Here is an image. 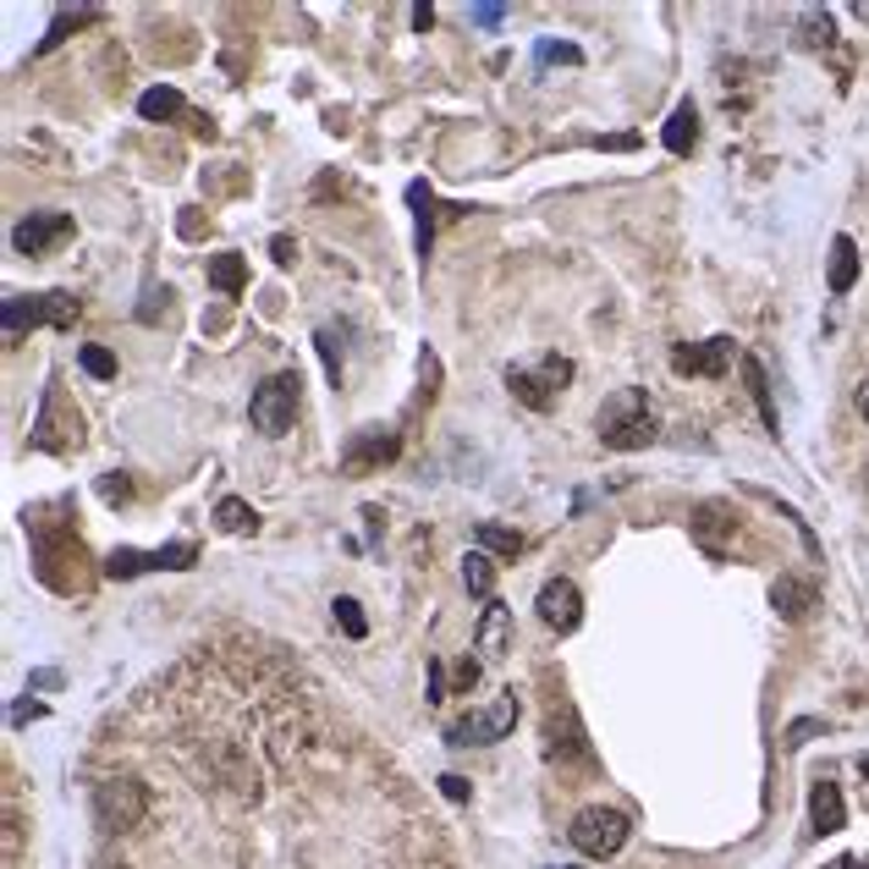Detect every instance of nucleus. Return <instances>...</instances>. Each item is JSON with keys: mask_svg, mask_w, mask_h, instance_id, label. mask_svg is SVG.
<instances>
[{"mask_svg": "<svg viewBox=\"0 0 869 869\" xmlns=\"http://www.w3.org/2000/svg\"><path fill=\"white\" fill-rule=\"evenodd\" d=\"M594 429H600V446H605V452H639V446H650L655 434H660L655 407L644 402L639 386L605 396V407L594 413Z\"/></svg>", "mask_w": 869, "mask_h": 869, "instance_id": "1", "label": "nucleus"}, {"mask_svg": "<svg viewBox=\"0 0 869 869\" xmlns=\"http://www.w3.org/2000/svg\"><path fill=\"white\" fill-rule=\"evenodd\" d=\"M95 820L105 831H138L149 820V788L138 776H105V781H95Z\"/></svg>", "mask_w": 869, "mask_h": 869, "instance_id": "2", "label": "nucleus"}, {"mask_svg": "<svg viewBox=\"0 0 869 869\" xmlns=\"http://www.w3.org/2000/svg\"><path fill=\"white\" fill-rule=\"evenodd\" d=\"M298 402H303V380H298V375H270L265 386L248 396V418H253L259 434H270V441H276V434L292 429Z\"/></svg>", "mask_w": 869, "mask_h": 869, "instance_id": "3", "label": "nucleus"}, {"mask_svg": "<svg viewBox=\"0 0 869 869\" xmlns=\"http://www.w3.org/2000/svg\"><path fill=\"white\" fill-rule=\"evenodd\" d=\"M628 836H633V826H628L622 809H583V815H572V826H567V842H572L583 858H617V853L628 847Z\"/></svg>", "mask_w": 869, "mask_h": 869, "instance_id": "4", "label": "nucleus"}, {"mask_svg": "<svg viewBox=\"0 0 869 869\" xmlns=\"http://www.w3.org/2000/svg\"><path fill=\"white\" fill-rule=\"evenodd\" d=\"M77 298L72 292H34V298H7V336L17 341L23 330L34 325H55V330H72L77 325Z\"/></svg>", "mask_w": 869, "mask_h": 869, "instance_id": "5", "label": "nucleus"}, {"mask_svg": "<svg viewBox=\"0 0 869 869\" xmlns=\"http://www.w3.org/2000/svg\"><path fill=\"white\" fill-rule=\"evenodd\" d=\"M567 380H572V358H540L534 369H512L506 375V386H512V396L524 402V407H551L562 391H567Z\"/></svg>", "mask_w": 869, "mask_h": 869, "instance_id": "6", "label": "nucleus"}, {"mask_svg": "<svg viewBox=\"0 0 869 869\" xmlns=\"http://www.w3.org/2000/svg\"><path fill=\"white\" fill-rule=\"evenodd\" d=\"M545 754L556 759V765H594V748H589V732H583V716L562 700V705H551V716H545Z\"/></svg>", "mask_w": 869, "mask_h": 869, "instance_id": "7", "label": "nucleus"}, {"mask_svg": "<svg viewBox=\"0 0 869 869\" xmlns=\"http://www.w3.org/2000/svg\"><path fill=\"white\" fill-rule=\"evenodd\" d=\"M512 727H517V700H512V693H501L495 705L468 710L457 727H446V743H457V748H463V743H501Z\"/></svg>", "mask_w": 869, "mask_h": 869, "instance_id": "8", "label": "nucleus"}, {"mask_svg": "<svg viewBox=\"0 0 869 869\" xmlns=\"http://www.w3.org/2000/svg\"><path fill=\"white\" fill-rule=\"evenodd\" d=\"M402 452V434L396 429H358L353 441H347V452H341V468L353 474V479H364V474H375V468H386L391 457Z\"/></svg>", "mask_w": 869, "mask_h": 869, "instance_id": "9", "label": "nucleus"}, {"mask_svg": "<svg viewBox=\"0 0 869 869\" xmlns=\"http://www.w3.org/2000/svg\"><path fill=\"white\" fill-rule=\"evenodd\" d=\"M193 545H165V551H111L105 556V572L111 578H138V572H160V567H171V572H182V567H193Z\"/></svg>", "mask_w": 869, "mask_h": 869, "instance_id": "10", "label": "nucleus"}, {"mask_svg": "<svg viewBox=\"0 0 869 869\" xmlns=\"http://www.w3.org/2000/svg\"><path fill=\"white\" fill-rule=\"evenodd\" d=\"M732 358H738V347H732V336H710V341H693V347H677L671 353V369L677 375H727L732 369Z\"/></svg>", "mask_w": 869, "mask_h": 869, "instance_id": "11", "label": "nucleus"}, {"mask_svg": "<svg viewBox=\"0 0 869 869\" xmlns=\"http://www.w3.org/2000/svg\"><path fill=\"white\" fill-rule=\"evenodd\" d=\"M540 622L556 628V633H572V628L583 622V594H578L572 578H551V583L540 589Z\"/></svg>", "mask_w": 869, "mask_h": 869, "instance_id": "12", "label": "nucleus"}, {"mask_svg": "<svg viewBox=\"0 0 869 869\" xmlns=\"http://www.w3.org/2000/svg\"><path fill=\"white\" fill-rule=\"evenodd\" d=\"M61 237H72V215H66V210H45V215H28V221L12 231V248L28 253V259H39V253H50Z\"/></svg>", "mask_w": 869, "mask_h": 869, "instance_id": "13", "label": "nucleus"}, {"mask_svg": "<svg viewBox=\"0 0 869 869\" xmlns=\"http://www.w3.org/2000/svg\"><path fill=\"white\" fill-rule=\"evenodd\" d=\"M770 605H776L781 622H804L809 605H815V583L798 578V572H781V578L770 583Z\"/></svg>", "mask_w": 869, "mask_h": 869, "instance_id": "14", "label": "nucleus"}, {"mask_svg": "<svg viewBox=\"0 0 869 869\" xmlns=\"http://www.w3.org/2000/svg\"><path fill=\"white\" fill-rule=\"evenodd\" d=\"M809 820H815L820 836H831V831L847 826V804H842V788H836V781H815V793H809Z\"/></svg>", "mask_w": 869, "mask_h": 869, "instance_id": "15", "label": "nucleus"}, {"mask_svg": "<svg viewBox=\"0 0 869 869\" xmlns=\"http://www.w3.org/2000/svg\"><path fill=\"white\" fill-rule=\"evenodd\" d=\"M693 534H700V545L710 556H721V534H738V512H727L721 501L700 506V517H693Z\"/></svg>", "mask_w": 869, "mask_h": 869, "instance_id": "16", "label": "nucleus"}, {"mask_svg": "<svg viewBox=\"0 0 869 869\" xmlns=\"http://www.w3.org/2000/svg\"><path fill=\"white\" fill-rule=\"evenodd\" d=\"M479 650L484 655H506L512 650V612L506 605H484V617H479Z\"/></svg>", "mask_w": 869, "mask_h": 869, "instance_id": "17", "label": "nucleus"}, {"mask_svg": "<svg viewBox=\"0 0 869 869\" xmlns=\"http://www.w3.org/2000/svg\"><path fill=\"white\" fill-rule=\"evenodd\" d=\"M660 143L671 149V154H688L693 143H700V111H693L688 100L671 111V122H666V133H660Z\"/></svg>", "mask_w": 869, "mask_h": 869, "instance_id": "18", "label": "nucleus"}, {"mask_svg": "<svg viewBox=\"0 0 869 869\" xmlns=\"http://www.w3.org/2000/svg\"><path fill=\"white\" fill-rule=\"evenodd\" d=\"M210 287H215V292H226V298H237V292L248 287V265H242V253H215V259H210Z\"/></svg>", "mask_w": 869, "mask_h": 869, "instance_id": "19", "label": "nucleus"}, {"mask_svg": "<svg viewBox=\"0 0 869 869\" xmlns=\"http://www.w3.org/2000/svg\"><path fill=\"white\" fill-rule=\"evenodd\" d=\"M853 281H858V242L836 237L831 242V292H847Z\"/></svg>", "mask_w": 869, "mask_h": 869, "instance_id": "20", "label": "nucleus"}, {"mask_svg": "<svg viewBox=\"0 0 869 869\" xmlns=\"http://www.w3.org/2000/svg\"><path fill=\"white\" fill-rule=\"evenodd\" d=\"M407 204H413V221H418V253H429V242H434V193H429V182H413Z\"/></svg>", "mask_w": 869, "mask_h": 869, "instance_id": "21", "label": "nucleus"}, {"mask_svg": "<svg viewBox=\"0 0 869 869\" xmlns=\"http://www.w3.org/2000/svg\"><path fill=\"white\" fill-rule=\"evenodd\" d=\"M215 524H221L226 534H253V529H259V512H253L248 501H237V495H226V501L215 506Z\"/></svg>", "mask_w": 869, "mask_h": 869, "instance_id": "22", "label": "nucleus"}, {"mask_svg": "<svg viewBox=\"0 0 869 869\" xmlns=\"http://www.w3.org/2000/svg\"><path fill=\"white\" fill-rule=\"evenodd\" d=\"M138 116H143V122H171V116H182V95L160 83V89H149V95L138 100Z\"/></svg>", "mask_w": 869, "mask_h": 869, "instance_id": "23", "label": "nucleus"}, {"mask_svg": "<svg viewBox=\"0 0 869 869\" xmlns=\"http://www.w3.org/2000/svg\"><path fill=\"white\" fill-rule=\"evenodd\" d=\"M463 583H468V594H479V600L495 594V562H490V551H474V556L463 562Z\"/></svg>", "mask_w": 869, "mask_h": 869, "instance_id": "24", "label": "nucleus"}, {"mask_svg": "<svg viewBox=\"0 0 869 869\" xmlns=\"http://www.w3.org/2000/svg\"><path fill=\"white\" fill-rule=\"evenodd\" d=\"M738 364H743V386H748V396L759 402V413H765V424L776 429V407H770V386H765V369H759V358H748V353H743Z\"/></svg>", "mask_w": 869, "mask_h": 869, "instance_id": "25", "label": "nucleus"}, {"mask_svg": "<svg viewBox=\"0 0 869 869\" xmlns=\"http://www.w3.org/2000/svg\"><path fill=\"white\" fill-rule=\"evenodd\" d=\"M479 551H490V556H517V551H524V534L501 529V524H479Z\"/></svg>", "mask_w": 869, "mask_h": 869, "instance_id": "26", "label": "nucleus"}, {"mask_svg": "<svg viewBox=\"0 0 869 869\" xmlns=\"http://www.w3.org/2000/svg\"><path fill=\"white\" fill-rule=\"evenodd\" d=\"M77 364H83V375H95V380H116V353H111V347H95V341H89V347L77 353Z\"/></svg>", "mask_w": 869, "mask_h": 869, "instance_id": "27", "label": "nucleus"}, {"mask_svg": "<svg viewBox=\"0 0 869 869\" xmlns=\"http://www.w3.org/2000/svg\"><path fill=\"white\" fill-rule=\"evenodd\" d=\"M336 628H341L347 639H364V633H369V622H364V612H358V600H353V594H341V600H336Z\"/></svg>", "mask_w": 869, "mask_h": 869, "instance_id": "28", "label": "nucleus"}, {"mask_svg": "<svg viewBox=\"0 0 869 869\" xmlns=\"http://www.w3.org/2000/svg\"><path fill=\"white\" fill-rule=\"evenodd\" d=\"M534 61H540V66H551V61H562V66H578V61H583V50H578V45H556V39H540V45H534Z\"/></svg>", "mask_w": 869, "mask_h": 869, "instance_id": "29", "label": "nucleus"}, {"mask_svg": "<svg viewBox=\"0 0 869 869\" xmlns=\"http://www.w3.org/2000/svg\"><path fill=\"white\" fill-rule=\"evenodd\" d=\"M314 347H319V358H325L330 386H341V347H336V336H330V330H319V336H314Z\"/></svg>", "mask_w": 869, "mask_h": 869, "instance_id": "30", "label": "nucleus"}, {"mask_svg": "<svg viewBox=\"0 0 869 869\" xmlns=\"http://www.w3.org/2000/svg\"><path fill=\"white\" fill-rule=\"evenodd\" d=\"M89 17H95V12H72V17H55V23H50V34L39 39V55H45V50H55V45H61V39L72 34V23H89Z\"/></svg>", "mask_w": 869, "mask_h": 869, "instance_id": "31", "label": "nucleus"}, {"mask_svg": "<svg viewBox=\"0 0 869 869\" xmlns=\"http://www.w3.org/2000/svg\"><path fill=\"white\" fill-rule=\"evenodd\" d=\"M441 793H446L452 804H468V798H474V788H468V776H457V770H446V776H441Z\"/></svg>", "mask_w": 869, "mask_h": 869, "instance_id": "32", "label": "nucleus"}, {"mask_svg": "<svg viewBox=\"0 0 869 869\" xmlns=\"http://www.w3.org/2000/svg\"><path fill=\"white\" fill-rule=\"evenodd\" d=\"M133 495V479L127 474H105L100 479V501H127Z\"/></svg>", "mask_w": 869, "mask_h": 869, "instance_id": "33", "label": "nucleus"}, {"mask_svg": "<svg viewBox=\"0 0 869 869\" xmlns=\"http://www.w3.org/2000/svg\"><path fill=\"white\" fill-rule=\"evenodd\" d=\"M446 693H452V688H446V666H441V660H429V705H441Z\"/></svg>", "mask_w": 869, "mask_h": 869, "instance_id": "34", "label": "nucleus"}, {"mask_svg": "<svg viewBox=\"0 0 869 869\" xmlns=\"http://www.w3.org/2000/svg\"><path fill=\"white\" fill-rule=\"evenodd\" d=\"M474 682H479V666H474V660H468V655H463V660H457V666H452V688H457V693H468V688H474Z\"/></svg>", "mask_w": 869, "mask_h": 869, "instance_id": "35", "label": "nucleus"}, {"mask_svg": "<svg viewBox=\"0 0 869 869\" xmlns=\"http://www.w3.org/2000/svg\"><path fill=\"white\" fill-rule=\"evenodd\" d=\"M270 259H276V265H292V259H298V242H292V237H276V242H270Z\"/></svg>", "mask_w": 869, "mask_h": 869, "instance_id": "36", "label": "nucleus"}, {"mask_svg": "<svg viewBox=\"0 0 869 869\" xmlns=\"http://www.w3.org/2000/svg\"><path fill=\"white\" fill-rule=\"evenodd\" d=\"M468 17H474V23H479V28H495V23H501V17H506V7H474V12H468Z\"/></svg>", "mask_w": 869, "mask_h": 869, "instance_id": "37", "label": "nucleus"}, {"mask_svg": "<svg viewBox=\"0 0 869 869\" xmlns=\"http://www.w3.org/2000/svg\"><path fill=\"white\" fill-rule=\"evenodd\" d=\"M429 23H434V7H413V28L429 34Z\"/></svg>", "mask_w": 869, "mask_h": 869, "instance_id": "38", "label": "nucleus"}, {"mask_svg": "<svg viewBox=\"0 0 869 869\" xmlns=\"http://www.w3.org/2000/svg\"><path fill=\"white\" fill-rule=\"evenodd\" d=\"M853 407L869 418V380H858V391H853Z\"/></svg>", "mask_w": 869, "mask_h": 869, "instance_id": "39", "label": "nucleus"}, {"mask_svg": "<svg viewBox=\"0 0 869 869\" xmlns=\"http://www.w3.org/2000/svg\"><path fill=\"white\" fill-rule=\"evenodd\" d=\"M34 716H45V705H17L12 710V721H34Z\"/></svg>", "mask_w": 869, "mask_h": 869, "instance_id": "40", "label": "nucleus"}, {"mask_svg": "<svg viewBox=\"0 0 869 869\" xmlns=\"http://www.w3.org/2000/svg\"><path fill=\"white\" fill-rule=\"evenodd\" d=\"M858 770H864V776H869V759H858Z\"/></svg>", "mask_w": 869, "mask_h": 869, "instance_id": "41", "label": "nucleus"}, {"mask_svg": "<svg viewBox=\"0 0 869 869\" xmlns=\"http://www.w3.org/2000/svg\"><path fill=\"white\" fill-rule=\"evenodd\" d=\"M864 484H869V468H864Z\"/></svg>", "mask_w": 869, "mask_h": 869, "instance_id": "42", "label": "nucleus"}]
</instances>
